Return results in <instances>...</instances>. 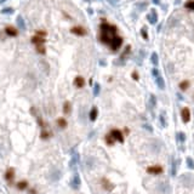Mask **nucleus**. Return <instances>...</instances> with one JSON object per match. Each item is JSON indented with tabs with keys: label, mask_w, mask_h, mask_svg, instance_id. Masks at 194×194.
Instances as JSON below:
<instances>
[{
	"label": "nucleus",
	"mask_w": 194,
	"mask_h": 194,
	"mask_svg": "<svg viewBox=\"0 0 194 194\" xmlns=\"http://www.w3.org/2000/svg\"><path fill=\"white\" fill-rule=\"evenodd\" d=\"M180 182H181V185H183L185 187L192 188V187L194 186V176H193V174H191V172L183 174V175L180 177Z\"/></svg>",
	"instance_id": "obj_1"
},
{
	"label": "nucleus",
	"mask_w": 194,
	"mask_h": 194,
	"mask_svg": "<svg viewBox=\"0 0 194 194\" xmlns=\"http://www.w3.org/2000/svg\"><path fill=\"white\" fill-rule=\"evenodd\" d=\"M15 176H16L15 167H8L6 171H5V180L9 183V186H15V182H13Z\"/></svg>",
	"instance_id": "obj_2"
},
{
	"label": "nucleus",
	"mask_w": 194,
	"mask_h": 194,
	"mask_svg": "<svg viewBox=\"0 0 194 194\" xmlns=\"http://www.w3.org/2000/svg\"><path fill=\"white\" fill-rule=\"evenodd\" d=\"M121 45H123V38L118 37V35H114L113 39H112L111 44H109L111 49L113 51H118L121 47Z\"/></svg>",
	"instance_id": "obj_3"
},
{
	"label": "nucleus",
	"mask_w": 194,
	"mask_h": 194,
	"mask_svg": "<svg viewBox=\"0 0 194 194\" xmlns=\"http://www.w3.org/2000/svg\"><path fill=\"white\" fill-rule=\"evenodd\" d=\"M157 189L159 193L161 194H171V186L169 182H160L159 185L157 186Z\"/></svg>",
	"instance_id": "obj_4"
},
{
	"label": "nucleus",
	"mask_w": 194,
	"mask_h": 194,
	"mask_svg": "<svg viewBox=\"0 0 194 194\" xmlns=\"http://www.w3.org/2000/svg\"><path fill=\"white\" fill-rule=\"evenodd\" d=\"M71 187L73 188L74 191H78L79 188H80V185H81V180H80V176L78 175V174H74L73 177H72V180H71Z\"/></svg>",
	"instance_id": "obj_5"
},
{
	"label": "nucleus",
	"mask_w": 194,
	"mask_h": 194,
	"mask_svg": "<svg viewBox=\"0 0 194 194\" xmlns=\"http://www.w3.org/2000/svg\"><path fill=\"white\" fill-rule=\"evenodd\" d=\"M100 27H101L102 32H108V33H111L112 35H115V34H117V27H115V26H113V24L102 23Z\"/></svg>",
	"instance_id": "obj_6"
},
{
	"label": "nucleus",
	"mask_w": 194,
	"mask_h": 194,
	"mask_svg": "<svg viewBox=\"0 0 194 194\" xmlns=\"http://www.w3.org/2000/svg\"><path fill=\"white\" fill-rule=\"evenodd\" d=\"M113 37H114V35H112L111 33H108V32H101V34H100V41L103 43V44L109 45Z\"/></svg>",
	"instance_id": "obj_7"
},
{
	"label": "nucleus",
	"mask_w": 194,
	"mask_h": 194,
	"mask_svg": "<svg viewBox=\"0 0 194 194\" xmlns=\"http://www.w3.org/2000/svg\"><path fill=\"white\" fill-rule=\"evenodd\" d=\"M79 163V153L76 152H72V158H71V161H69V167L72 170H75L76 169V165Z\"/></svg>",
	"instance_id": "obj_8"
},
{
	"label": "nucleus",
	"mask_w": 194,
	"mask_h": 194,
	"mask_svg": "<svg viewBox=\"0 0 194 194\" xmlns=\"http://www.w3.org/2000/svg\"><path fill=\"white\" fill-rule=\"evenodd\" d=\"M61 176H62L61 170H58V169H54V170L50 172L49 178H50V181H51V182H57V181L61 178Z\"/></svg>",
	"instance_id": "obj_9"
},
{
	"label": "nucleus",
	"mask_w": 194,
	"mask_h": 194,
	"mask_svg": "<svg viewBox=\"0 0 194 194\" xmlns=\"http://www.w3.org/2000/svg\"><path fill=\"white\" fill-rule=\"evenodd\" d=\"M163 171H164V169L161 166H158V165L147 167V172L150 175H160V174H163Z\"/></svg>",
	"instance_id": "obj_10"
},
{
	"label": "nucleus",
	"mask_w": 194,
	"mask_h": 194,
	"mask_svg": "<svg viewBox=\"0 0 194 194\" xmlns=\"http://www.w3.org/2000/svg\"><path fill=\"white\" fill-rule=\"evenodd\" d=\"M161 146H163V143L160 142V141H153L152 142V144H150V150L154 153V154H158V153H160V150H161Z\"/></svg>",
	"instance_id": "obj_11"
},
{
	"label": "nucleus",
	"mask_w": 194,
	"mask_h": 194,
	"mask_svg": "<svg viewBox=\"0 0 194 194\" xmlns=\"http://www.w3.org/2000/svg\"><path fill=\"white\" fill-rule=\"evenodd\" d=\"M101 185H102V188H103L104 191H107V192H111V191H113V189H114V187H115V186L113 185V183H111L107 178H102Z\"/></svg>",
	"instance_id": "obj_12"
},
{
	"label": "nucleus",
	"mask_w": 194,
	"mask_h": 194,
	"mask_svg": "<svg viewBox=\"0 0 194 194\" xmlns=\"http://www.w3.org/2000/svg\"><path fill=\"white\" fill-rule=\"evenodd\" d=\"M111 135L113 136V137H114V139H115V141H119L120 143H123V142H124V136H123V132H121L120 130H118V129L112 130Z\"/></svg>",
	"instance_id": "obj_13"
},
{
	"label": "nucleus",
	"mask_w": 194,
	"mask_h": 194,
	"mask_svg": "<svg viewBox=\"0 0 194 194\" xmlns=\"http://www.w3.org/2000/svg\"><path fill=\"white\" fill-rule=\"evenodd\" d=\"M147 19L148 22L150 23V24H155L158 22V13L157 11L154 9H152V11H150V13H148L147 15Z\"/></svg>",
	"instance_id": "obj_14"
},
{
	"label": "nucleus",
	"mask_w": 194,
	"mask_h": 194,
	"mask_svg": "<svg viewBox=\"0 0 194 194\" xmlns=\"http://www.w3.org/2000/svg\"><path fill=\"white\" fill-rule=\"evenodd\" d=\"M181 118H182V121L187 124V123H189L191 120V111L188 109V108H183L182 111H181Z\"/></svg>",
	"instance_id": "obj_15"
},
{
	"label": "nucleus",
	"mask_w": 194,
	"mask_h": 194,
	"mask_svg": "<svg viewBox=\"0 0 194 194\" xmlns=\"http://www.w3.org/2000/svg\"><path fill=\"white\" fill-rule=\"evenodd\" d=\"M71 32H72L73 34H75V35H79V37H83V35L86 34V29L83 27H80V26H75V27H73L71 29Z\"/></svg>",
	"instance_id": "obj_16"
},
{
	"label": "nucleus",
	"mask_w": 194,
	"mask_h": 194,
	"mask_svg": "<svg viewBox=\"0 0 194 194\" xmlns=\"http://www.w3.org/2000/svg\"><path fill=\"white\" fill-rule=\"evenodd\" d=\"M5 33L10 37H17L18 35V30L15 27H12V26H8L5 28Z\"/></svg>",
	"instance_id": "obj_17"
},
{
	"label": "nucleus",
	"mask_w": 194,
	"mask_h": 194,
	"mask_svg": "<svg viewBox=\"0 0 194 194\" xmlns=\"http://www.w3.org/2000/svg\"><path fill=\"white\" fill-rule=\"evenodd\" d=\"M155 84H157V86L160 90H165V80H164V78L161 75L155 78Z\"/></svg>",
	"instance_id": "obj_18"
},
{
	"label": "nucleus",
	"mask_w": 194,
	"mask_h": 194,
	"mask_svg": "<svg viewBox=\"0 0 194 194\" xmlns=\"http://www.w3.org/2000/svg\"><path fill=\"white\" fill-rule=\"evenodd\" d=\"M15 186H16V188L18 191H26L28 188V186H29V183H28V181H26V180H22V181L17 182Z\"/></svg>",
	"instance_id": "obj_19"
},
{
	"label": "nucleus",
	"mask_w": 194,
	"mask_h": 194,
	"mask_svg": "<svg viewBox=\"0 0 194 194\" xmlns=\"http://www.w3.org/2000/svg\"><path fill=\"white\" fill-rule=\"evenodd\" d=\"M16 23H17V26L21 30H26V22H24V18L19 15L17 16V18H16Z\"/></svg>",
	"instance_id": "obj_20"
},
{
	"label": "nucleus",
	"mask_w": 194,
	"mask_h": 194,
	"mask_svg": "<svg viewBox=\"0 0 194 194\" xmlns=\"http://www.w3.org/2000/svg\"><path fill=\"white\" fill-rule=\"evenodd\" d=\"M97 115H98V109H97L96 107H92V109H91L90 113H89V118H90V120L95 121L96 119H97Z\"/></svg>",
	"instance_id": "obj_21"
},
{
	"label": "nucleus",
	"mask_w": 194,
	"mask_h": 194,
	"mask_svg": "<svg viewBox=\"0 0 194 194\" xmlns=\"http://www.w3.org/2000/svg\"><path fill=\"white\" fill-rule=\"evenodd\" d=\"M32 43L33 44H35V45H38V44H44L45 43V38L44 37H39V35H34V37L32 38Z\"/></svg>",
	"instance_id": "obj_22"
},
{
	"label": "nucleus",
	"mask_w": 194,
	"mask_h": 194,
	"mask_svg": "<svg viewBox=\"0 0 194 194\" xmlns=\"http://www.w3.org/2000/svg\"><path fill=\"white\" fill-rule=\"evenodd\" d=\"M148 106L150 109H154V107L157 106V97L154 95H149V102H148Z\"/></svg>",
	"instance_id": "obj_23"
},
{
	"label": "nucleus",
	"mask_w": 194,
	"mask_h": 194,
	"mask_svg": "<svg viewBox=\"0 0 194 194\" xmlns=\"http://www.w3.org/2000/svg\"><path fill=\"white\" fill-rule=\"evenodd\" d=\"M96 165V159L93 157H87L86 158V166L87 169H93V166Z\"/></svg>",
	"instance_id": "obj_24"
},
{
	"label": "nucleus",
	"mask_w": 194,
	"mask_h": 194,
	"mask_svg": "<svg viewBox=\"0 0 194 194\" xmlns=\"http://www.w3.org/2000/svg\"><path fill=\"white\" fill-rule=\"evenodd\" d=\"M150 62H152V65L154 66V67H158V65H159V56H158L157 52H152V55H150Z\"/></svg>",
	"instance_id": "obj_25"
},
{
	"label": "nucleus",
	"mask_w": 194,
	"mask_h": 194,
	"mask_svg": "<svg viewBox=\"0 0 194 194\" xmlns=\"http://www.w3.org/2000/svg\"><path fill=\"white\" fill-rule=\"evenodd\" d=\"M84 84H85V80H84L83 76H76V78L74 79V85H75L76 87H83Z\"/></svg>",
	"instance_id": "obj_26"
},
{
	"label": "nucleus",
	"mask_w": 194,
	"mask_h": 194,
	"mask_svg": "<svg viewBox=\"0 0 194 194\" xmlns=\"http://www.w3.org/2000/svg\"><path fill=\"white\" fill-rule=\"evenodd\" d=\"M56 123H57V126L58 128H61V129H66L67 128V120H66L65 118H58L57 120H56Z\"/></svg>",
	"instance_id": "obj_27"
},
{
	"label": "nucleus",
	"mask_w": 194,
	"mask_h": 194,
	"mask_svg": "<svg viewBox=\"0 0 194 194\" xmlns=\"http://www.w3.org/2000/svg\"><path fill=\"white\" fill-rule=\"evenodd\" d=\"M178 164H180V160H172V166H171V175L172 176H176L177 174Z\"/></svg>",
	"instance_id": "obj_28"
},
{
	"label": "nucleus",
	"mask_w": 194,
	"mask_h": 194,
	"mask_svg": "<svg viewBox=\"0 0 194 194\" xmlns=\"http://www.w3.org/2000/svg\"><path fill=\"white\" fill-rule=\"evenodd\" d=\"M176 139H177V142L183 143V142L186 141V134L185 132H182V131L177 132V134H176Z\"/></svg>",
	"instance_id": "obj_29"
},
{
	"label": "nucleus",
	"mask_w": 194,
	"mask_h": 194,
	"mask_svg": "<svg viewBox=\"0 0 194 194\" xmlns=\"http://www.w3.org/2000/svg\"><path fill=\"white\" fill-rule=\"evenodd\" d=\"M51 137V132L50 131H47V130L43 129V131H41V134H40V139H49Z\"/></svg>",
	"instance_id": "obj_30"
},
{
	"label": "nucleus",
	"mask_w": 194,
	"mask_h": 194,
	"mask_svg": "<svg viewBox=\"0 0 194 194\" xmlns=\"http://www.w3.org/2000/svg\"><path fill=\"white\" fill-rule=\"evenodd\" d=\"M71 111H72V106H71V103H69L68 101L65 102V104H63V113L67 115V114H71Z\"/></svg>",
	"instance_id": "obj_31"
},
{
	"label": "nucleus",
	"mask_w": 194,
	"mask_h": 194,
	"mask_svg": "<svg viewBox=\"0 0 194 194\" xmlns=\"http://www.w3.org/2000/svg\"><path fill=\"white\" fill-rule=\"evenodd\" d=\"M35 46H37V51L40 55H45V54H46V49H45V45H44V44H38Z\"/></svg>",
	"instance_id": "obj_32"
},
{
	"label": "nucleus",
	"mask_w": 194,
	"mask_h": 194,
	"mask_svg": "<svg viewBox=\"0 0 194 194\" xmlns=\"http://www.w3.org/2000/svg\"><path fill=\"white\" fill-rule=\"evenodd\" d=\"M100 92H101V85L100 84H95L93 85V96L97 97L100 95Z\"/></svg>",
	"instance_id": "obj_33"
},
{
	"label": "nucleus",
	"mask_w": 194,
	"mask_h": 194,
	"mask_svg": "<svg viewBox=\"0 0 194 194\" xmlns=\"http://www.w3.org/2000/svg\"><path fill=\"white\" fill-rule=\"evenodd\" d=\"M114 141H115V139H114V137L112 136L111 134H108V135L106 136V143H107L108 146H113V144H114Z\"/></svg>",
	"instance_id": "obj_34"
},
{
	"label": "nucleus",
	"mask_w": 194,
	"mask_h": 194,
	"mask_svg": "<svg viewBox=\"0 0 194 194\" xmlns=\"http://www.w3.org/2000/svg\"><path fill=\"white\" fill-rule=\"evenodd\" d=\"M186 163H187V166L189 167V169H192L193 170L194 169V160L192 159L191 157H188L187 159H186Z\"/></svg>",
	"instance_id": "obj_35"
},
{
	"label": "nucleus",
	"mask_w": 194,
	"mask_h": 194,
	"mask_svg": "<svg viewBox=\"0 0 194 194\" xmlns=\"http://www.w3.org/2000/svg\"><path fill=\"white\" fill-rule=\"evenodd\" d=\"M159 121H160V124H161L163 128L166 126V120H165V114H164V113H161V114L159 115Z\"/></svg>",
	"instance_id": "obj_36"
},
{
	"label": "nucleus",
	"mask_w": 194,
	"mask_h": 194,
	"mask_svg": "<svg viewBox=\"0 0 194 194\" xmlns=\"http://www.w3.org/2000/svg\"><path fill=\"white\" fill-rule=\"evenodd\" d=\"M188 87H189V81H187V80H185V81H182V83L180 84V89H181L182 91L187 90Z\"/></svg>",
	"instance_id": "obj_37"
},
{
	"label": "nucleus",
	"mask_w": 194,
	"mask_h": 194,
	"mask_svg": "<svg viewBox=\"0 0 194 194\" xmlns=\"http://www.w3.org/2000/svg\"><path fill=\"white\" fill-rule=\"evenodd\" d=\"M141 34H142V37H143L144 40H148V33H147V29H146V27H143L142 29H141Z\"/></svg>",
	"instance_id": "obj_38"
},
{
	"label": "nucleus",
	"mask_w": 194,
	"mask_h": 194,
	"mask_svg": "<svg viewBox=\"0 0 194 194\" xmlns=\"http://www.w3.org/2000/svg\"><path fill=\"white\" fill-rule=\"evenodd\" d=\"M186 8L187 9H191L194 11V0H189L188 3H186Z\"/></svg>",
	"instance_id": "obj_39"
},
{
	"label": "nucleus",
	"mask_w": 194,
	"mask_h": 194,
	"mask_svg": "<svg viewBox=\"0 0 194 194\" xmlns=\"http://www.w3.org/2000/svg\"><path fill=\"white\" fill-rule=\"evenodd\" d=\"M1 13L5 15V13H13V9L12 8H5V9L1 10Z\"/></svg>",
	"instance_id": "obj_40"
},
{
	"label": "nucleus",
	"mask_w": 194,
	"mask_h": 194,
	"mask_svg": "<svg viewBox=\"0 0 194 194\" xmlns=\"http://www.w3.org/2000/svg\"><path fill=\"white\" fill-rule=\"evenodd\" d=\"M152 75H153L154 78H157V76L160 75V72H159V69H158L157 67H154V68L152 69Z\"/></svg>",
	"instance_id": "obj_41"
},
{
	"label": "nucleus",
	"mask_w": 194,
	"mask_h": 194,
	"mask_svg": "<svg viewBox=\"0 0 194 194\" xmlns=\"http://www.w3.org/2000/svg\"><path fill=\"white\" fill-rule=\"evenodd\" d=\"M147 1H142V3H139L137 4V6H139V11H143V10L146 9V6H147Z\"/></svg>",
	"instance_id": "obj_42"
},
{
	"label": "nucleus",
	"mask_w": 194,
	"mask_h": 194,
	"mask_svg": "<svg viewBox=\"0 0 194 194\" xmlns=\"http://www.w3.org/2000/svg\"><path fill=\"white\" fill-rule=\"evenodd\" d=\"M143 129L147 130L148 132H153V126H152L150 124H144V125H143Z\"/></svg>",
	"instance_id": "obj_43"
},
{
	"label": "nucleus",
	"mask_w": 194,
	"mask_h": 194,
	"mask_svg": "<svg viewBox=\"0 0 194 194\" xmlns=\"http://www.w3.org/2000/svg\"><path fill=\"white\" fill-rule=\"evenodd\" d=\"M28 194H39V193H38V191H37L35 187H32V188L28 189Z\"/></svg>",
	"instance_id": "obj_44"
},
{
	"label": "nucleus",
	"mask_w": 194,
	"mask_h": 194,
	"mask_svg": "<svg viewBox=\"0 0 194 194\" xmlns=\"http://www.w3.org/2000/svg\"><path fill=\"white\" fill-rule=\"evenodd\" d=\"M37 35H39V37H46V32H43V30H38L37 33H35Z\"/></svg>",
	"instance_id": "obj_45"
},
{
	"label": "nucleus",
	"mask_w": 194,
	"mask_h": 194,
	"mask_svg": "<svg viewBox=\"0 0 194 194\" xmlns=\"http://www.w3.org/2000/svg\"><path fill=\"white\" fill-rule=\"evenodd\" d=\"M108 3H111L113 6H117L118 5V0H107Z\"/></svg>",
	"instance_id": "obj_46"
},
{
	"label": "nucleus",
	"mask_w": 194,
	"mask_h": 194,
	"mask_svg": "<svg viewBox=\"0 0 194 194\" xmlns=\"http://www.w3.org/2000/svg\"><path fill=\"white\" fill-rule=\"evenodd\" d=\"M176 97H177L180 101H183V96H182V93L177 92V93H176Z\"/></svg>",
	"instance_id": "obj_47"
},
{
	"label": "nucleus",
	"mask_w": 194,
	"mask_h": 194,
	"mask_svg": "<svg viewBox=\"0 0 194 194\" xmlns=\"http://www.w3.org/2000/svg\"><path fill=\"white\" fill-rule=\"evenodd\" d=\"M132 78H134L135 80H139V75H137V73H132Z\"/></svg>",
	"instance_id": "obj_48"
},
{
	"label": "nucleus",
	"mask_w": 194,
	"mask_h": 194,
	"mask_svg": "<svg viewBox=\"0 0 194 194\" xmlns=\"http://www.w3.org/2000/svg\"><path fill=\"white\" fill-rule=\"evenodd\" d=\"M152 1H153L154 5H159L160 4V0H152Z\"/></svg>",
	"instance_id": "obj_49"
},
{
	"label": "nucleus",
	"mask_w": 194,
	"mask_h": 194,
	"mask_svg": "<svg viewBox=\"0 0 194 194\" xmlns=\"http://www.w3.org/2000/svg\"><path fill=\"white\" fill-rule=\"evenodd\" d=\"M100 63H101L102 67H104V66H106V61H104V60H101V61H100Z\"/></svg>",
	"instance_id": "obj_50"
},
{
	"label": "nucleus",
	"mask_w": 194,
	"mask_h": 194,
	"mask_svg": "<svg viewBox=\"0 0 194 194\" xmlns=\"http://www.w3.org/2000/svg\"><path fill=\"white\" fill-rule=\"evenodd\" d=\"M160 29H161V23L157 27V32H160Z\"/></svg>",
	"instance_id": "obj_51"
},
{
	"label": "nucleus",
	"mask_w": 194,
	"mask_h": 194,
	"mask_svg": "<svg viewBox=\"0 0 194 194\" xmlns=\"http://www.w3.org/2000/svg\"><path fill=\"white\" fill-rule=\"evenodd\" d=\"M4 1H6V0H0V4H3Z\"/></svg>",
	"instance_id": "obj_52"
}]
</instances>
